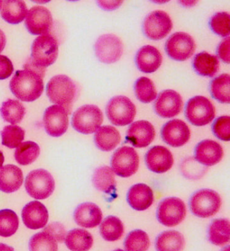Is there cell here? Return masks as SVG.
I'll use <instances>...</instances> for the list:
<instances>
[{
    "label": "cell",
    "mask_w": 230,
    "mask_h": 251,
    "mask_svg": "<svg viewBox=\"0 0 230 251\" xmlns=\"http://www.w3.org/2000/svg\"><path fill=\"white\" fill-rule=\"evenodd\" d=\"M65 244L71 251H88L92 247V235L85 229H74L66 235Z\"/></svg>",
    "instance_id": "cell-31"
},
{
    "label": "cell",
    "mask_w": 230,
    "mask_h": 251,
    "mask_svg": "<svg viewBox=\"0 0 230 251\" xmlns=\"http://www.w3.org/2000/svg\"><path fill=\"white\" fill-rule=\"evenodd\" d=\"M196 45L193 38L184 32H177L169 37L165 45V50L172 60L183 62L193 55Z\"/></svg>",
    "instance_id": "cell-11"
},
{
    "label": "cell",
    "mask_w": 230,
    "mask_h": 251,
    "mask_svg": "<svg viewBox=\"0 0 230 251\" xmlns=\"http://www.w3.org/2000/svg\"><path fill=\"white\" fill-rule=\"evenodd\" d=\"M103 121V113L97 105H84L74 113L71 124L77 132L89 134L97 131Z\"/></svg>",
    "instance_id": "cell-5"
},
{
    "label": "cell",
    "mask_w": 230,
    "mask_h": 251,
    "mask_svg": "<svg viewBox=\"0 0 230 251\" xmlns=\"http://www.w3.org/2000/svg\"><path fill=\"white\" fill-rule=\"evenodd\" d=\"M136 114V107L126 96L111 98L106 106V114L113 125L124 126L132 123Z\"/></svg>",
    "instance_id": "cell-8"
},
{
    "label": "cell",
    "mask_w": 230,
    "mask_h": 251,
    "mask_svg": "<svg viewBox=\"0 0 230 251\" xmlns=\"http://www.w3.org/2000/svg\"><path fill=\"white\" fill-rule=\"evenodd\" d=\"M222 199L217 192L211 189H201L190 197L189 206L192 214L201 218H207L218 212Z\"/></svg>",
    "instance_id": "cell-4"
},
{
    "label": "cell",
    "mask_w": 230,
    "mask_h": 251,
    "mask_svg": "<svg viewBox=\"0 0 230 251\" xmlns=\"http://www.w3.org/2000/svg\"><path fill=\"white\" fill-rule=\"evenodd\" d=\"M24 70L17 71L10 82V89L16 98L31 102L40 98L44 90L45 69L37 67L28 60Z\"/></svg>",
    "instance_id": "cell-1"
},
{
    "label": "cell",
    "mask_w": 230,
    "mask_h": 251,
    "mask_svg": "<svg viewBox=\"0 0 230 251\" xmlns=\"http://www.w3.org/2000/svg\"><path fill=\"white\" fill-rule=\"evenodd\" d=\"M1 117L3 119L12 125H17L22 121L24 118L26 109L24 105L18 100H9L3 102L0 108Z\"/></svg>",
    "instance_id": "cell-34"
},
{
    "label": "cell",
    "mask_w": 230,
    "mask_h": 251,
    "mask_svg": "<svg viewBox=\"0 0 230 251\" xmlns=\"http://www.w3.org/2000/svg\"><path fill=\"white\" fill-rule=\"evenodd\" d=\"M134 89L136 98L142 103H150L157 96L153 82L147 77L142 76L138 78L134 83Z\"/></svg>",
    "instance_id": "cell-37"
},
{
    "label": "cell",
    "mask_w": 230,
    "mask_h": 251,
    "mask_svg": "<svg viewBox=\"0 0 230 251\" xmlns=\"http://www.w3.org/2000/svg\"><path fill=\"white\" fill-rule=\"evenodd\" d=\"M2 1H0V9L1 8V5H2Z\"/></svg>",
    "instance_id": "cell-54"
},
{
    "label": "cell",
    "mask_w": 230,
    "mask_h": 251,
    "mask_svg": "<svg viewBox=\"0 0 230 251\" xmlns=\"http://www.w3.org/2000/svg\"><path fill=\"white\" fill-rule=\"evenodd\" d=\"M121 140L119 131L111 126H103L95 134L97 148L103 151H110L118 146Z\"/></svg>",
    "instance_id": "cell-28"
},
{
    "label": "cell",
    "mask_w": 230,
    "mask_h": 251,
    "mask_svg": "<svg viewBox=\"0 0 230 251\" xmlns=\"http://www.w3.org/2000/svg\"><path fill=\"white\" fill-rule=\"evenodd\" d=\"M125 227L119 218L116 216H108L100 226V234L104 240L114 242L120 240L123 236Z\"/></svg>",
    "instance_id": "cell-33"
},
{
    "label": "cell",
    "mask_w": 230,
    "mask_h": 251,
    "mask_svg": "<svg viewBox=\"0 0 230 251\" xmlns=\"http://www.w3.org/2000/svg\"><path fill=\"white\" fill-rule=\"evenodd\" d=\"M155 137L153 126L146 120H139L132 123L127 130L126 139L136 148L149 146Z\"/></svg>",
    "instance_id": "cell-18"
},
{
    "label": "cell",
    "mask_w": 230,
    "mask_h": 251,
    "mask_svg": "<svg viewBox=\"0 0 230 251\" xmlns=\"http://www.w3.org/2000/svg\"><path fill=\"white\" fill-rule=\"evenodd\" d=\"M161 134L166 144L173 148H179L189 141L190 130L184 121L175 119L163 125Z\"/></svg>",
    "instance_id": "cell-17"
},
{
    "label": "cell",
    "mask_w": 230,
    "mask_h": 251,
    "mask_svg": "<svg viewBox=\"0 0 230 251\" xmlns=\"http://www.w3.org/2000/svg\"><path fill=\"white\" fill-rule=\"evenodd\" d=\"M6 44V35L0 29V53L4 49Z\"/></svg>",
    "instance_id": "cell-49"
},
{
    "label": "cell",
    "mask_w": 230,
    "mask_h": 251,
    "mask_svg": "<svg viewBox=\"0 0 230 251\" xmlns=\"http://www.w3.org/2000/svg\"><path fill=\"white\" fill-rule=\"evenodd\" d=\"M95 55L101 62L114 64L118 62L123 53V44L120 38L113 34L100 36L94 46Z\"/></svg>",
    "instance_id": "cell-13"
},
{
    "label": "cell",
    "mask_w": 230,
    "mask_h": 251,
    "mask_svg": "<svg viewBox=\"0 0 230 251\" xmlns=\"http://www.w3.org/2000/svg\"><path fill=\"white\" fill-rule=\"evenodd\" d=\"M22 218L23 223L28 228L38 229L46 226L49 214L44 204L34 201L26 204L23 208Z\"/></svg>",
    "instance_id": "cell-21"
},
{
    "label": "cell",
    "mask_w": 230,
    "mask_h": 251,
    "mask_svg": "<svg viewBox=\"0 0 230 251\" xmlns=\"http://www.w3.org/2000/svg\"><path fill=\"white\" fill-rule=\"evenodd\" d=\"M103 214L100 207L92 202L80 204L74 213V219L78 226L86 228H93L100 225Z\"/></svg>",
    "instance_id": "cell-22"
},
{
    "label": "cell",
    "mask_w": 230,
    "mask_h": 251,
    "mask_svg": "<svg viewBox=\"0 0 230 251\" xmlns=\"http://www.w3.org/2000/svg\"><path fill=\"white\" fill-rule=\"evenodd\" d=\"M230 79L228 74H223L210 82L209 91L212 98L222 103H230Z\"/></svg>",
    "instance_id": "cell-35"
},
{
    "label": "cell",
    "mask_w": 230,
    "mask_h": 251,
    "mask_svg": "<svg viewBox=\"0 0 230 251\" xmlns=\"http://www.w3.org/2000/svg\"><path fill=\"white\" fill-rule=\"evenodd\" d=\"M150 247L148 234L141 229H135L129 233L125 240L127 251H147Z\"/></svg>",
    "instance_id": "cell-38"
},
{
    "label": "cell",
    "mask_w": 230,
    "mask_h": 251,
    "mask_svg": "<svg viewBox=\"0 0 230 251\" xmlns=\"http://www.w3.org/2000/svg\"><path fill=\"white\" fill-rule=\"evenodd\" d=\"M27 12V7L25 1L21 0L2 1L1 17L9 24L18 25L23 22Z\"/></svg>",
    "instance_id": "cell-26"
},
{
    "label": "cell",
    "mask_w": 230,
    "mask_h": 251,
    "mask_svg": "<svg viewBox=\"0 0 230 251\" xmlns=\"http://www.w3.org/2000/svg\"><path fill=\"white\" fill-rule=\"evenodd\" d=\"M173 27L172 19L166 12L156 10L145 17L143 23V31L147 38L161 40L170 33Z\"/></svg>",
    "instance_id": "cell-12"
},
{
    "label": "cell",
    "mask_w": 230,
    "mask_h": 251,
    "mask_svg": "<svg viewBox=\"0 0 230 251\" xmlns=\"http://www.w3.org/2000/svg\"><path fill=\"white\" fill-rule=\"evenodd\" d=\"M206 168L198 164L195 159L188 158L183 161L181 165V171L182 175L188 179H199L204 176Z\"/></svg>",
    "instance_id": "cell-43"
},
{
    "label": "cell",
    "mask_w": 230,
    "mask_h": 251,
    "mask_svg": "<svg viewBox=\"0 0 230 251\" xmlns=\"http://www.w3.org/2000/svg\"><path fill=\"white\" fill-rule=\"evenodd\" d=\"M23 182V174L19 167L8 164L0 169V191L14 193L21 188Z\"/></svg>",
    "instance_id": "cell-25"
},
{
    "label": "cell",
    "mask_w": 230,
    "mask_h": 251,
    "mask_svg": "<svg viewBox=\"0 0 230 251\" xmlns=\"http://www.w3.org/2000/svg\"><path fill=\"white\" fill-rule=\"evenodd\" d=\"M230 14L228 12H217L209 19L208 25L212 31L223 37L230 35Z\"/></svg>",
    "instance_id": "cell-42"
},
{
    "label": "cell",
    "mask_w": 230,
    "mask_h": 251,
    "mask_svg": "<svg viewBox=\"0 0 230 251\" xmlns=\"http://www.w3.org/2000/svg\"><path fill=\"white\" fill-rule=\"evenodd\" d=\"M210 243L224 246L230 241V222L227 219H216L210 224L208 231Z\"/></svg>",
    "instance_id": "cell-32"
},
{
    "label": "cell",
    "mask_w": 230,
    "mask_h": 251,
    "mask_svg": "<svg viewBox=\"0 0 230 251\" xmlns=\"http://www.w3.org/2000/svg\"><path fill=\"white\" fill-rule=\"evenodd\" d=\"M2 145L10 149L17 148L25 139L24 129L18 126L9 125L0 132Z\"/></svg>",
    "instance_id": "cell-41"
},
{
    "label": "cell",
    "mask_w": 230,
    "mask_h": 251,
    "mask_svg": "<svg viewBox=\"0 0 230 251\" xmlns=\"http://www.w3.org/2000/svg\"><path fill=\"white\" fill-rule=\"evenodd\" d=\"M123 3L122 1H99V6L102 9L105 10H116V9L119 8L121 6L122 3Z\"/></svg>",
    "instance_id": "cell-48"
},
{
    "label": "cell",
    "mask_w": 230,
    "mask_h": 251,
    "mask_svg": "<svg viewBox=\"0 0 230 251\" xmlns=\"http://www.w3.org/2000/svg\"><path fill=\"white\" fill-rule=\"evenodd\" d=\"M40 154V148L33 141L21 143L14 153L16 161L20 165L27 166L33 163Z\"/></svg>",
    "instance_id": "cell-36"
},
{
    "label": "cell",
    "mask_w": 230,
    "mask_h": 251,
    "mask_svg": "<svg viewBox=\"0 0 230 251\" xmlns=\"http://www.w3.org/2000/svg\"><path fill=\"white\" fill-rule=\"evenodd\" d=\"M14 71L12 61L5 55H0V80H5L11 76Z\"/></svg>",
    "instance_id": "cell-46"
},
{
    "label": "cell",
    "mask_w": 230,
    "mask_h": 251,
    "mask_svg": "<svg viewBox=\"0 0 230 251\" xmlns=\"http://www.w3.org/2000/svg\"><path fill=\"white\" fill-rule=\"evenodd\" d=\"M217 56L225 63H230V37L221 41L217 49Z\"/></svg>",
    "instance_id": "cell-47"
},
{
    "label": "cell",
    "mask_w": 230,
    "mask_h": 251,
    "mask_svg": "<svg viewBox=\"0 0 230 251\" xmlns=\"http://www.w3.org/2000/svg\"><path fill=\"white\" fill-rule=\"evenodd\" d=\"M114 174L122 177L134 175L139 167V157L134 149L124 146L117 150L111 159Z\"/></svg>",
    "instance_id": "cell-10"
},
{
    "label": "cell",
    "mask_w": 230,
    "mask_h": 251,
    "mask_svg": "<svg viewBox=\"0 0 230 251\" xmlns=\"http://www.w3.org/2000/svg\"><path fill=\"white\" fill-rule=\"evenodd\" d=\"M214 135L224 141L230 139V118L228 116H221L214 121L212 125Z\"/></svg>",
    "instance_id": "cell-44"
},
{
    "label": "cell",
    "mask_w": 230,
    "mask_h": 251,
    "mask_svg": "<svg viewBox=\"0 0 230 251\" xmlns=\"http://www.w3.org/2000/svg\"><path fill=\"white\" fill-rule=\"evenodd\" d=\"M145 163L150 171L163 174L172 168L174 157L168 149L163 146H154L147 151Z\"/></svg>",
    "instance_id": "cell-19"
},
{
    "label": "cell",
    "mask_w": 230,
    "mask_h": 251,
    "mask_svg": "<svg viewBox=\"0 0 230 251\" xmlns=\"http://www.w3.org/2000/svg\"><path fill=\"white\" fill-rule=\"evenodd\" d=\"M162 62V55L157 48L145 46L140 48L135 56L136 65L144 73H152L157 71Z\"/></svg>",
    "instance_id": "cell-23"
},
{
    "label": "cell",
    "mask_w": 230,
    "mask_h": 251,
    "mask_svg": "<svg viewBox=\"0 0 230 251\" xmlns=\"http://www.w3.org/2000/svg\"><path fill=\"white\" fill-rule=\"evenodd\" d=\"M192 66L196 73L200 76L213 77L218 73L219 62L215 55L203 51L194 57Z\"/></svg>",
    "instance_id": "cell-29"
},
{
    "label": "cell",
    "mask_w": 230,
    "mask_h": 251,
    "mask_svg": "<svg viewBox=\"0 0 230 251\" xmlns=\"http://www.w3.org/2000/svg\"><path fill=\"white\" fill-rule=\"evenodd\" d=\"M43 231L53 236L57 243H63L65 240L66 236L65 227L59 222L50 224L48 226L45 227Z\"/></svg>",
    "instance_id": "cell-45"
},
{
    "label": "cell",
    "mask_w": 230,
    "mask_h": 251,
    "mask_svg": "<svg viewBox=\"0 0 230 251\" xmlns=\"http://www.w3.org/2000/svg\"><path fill=\"white\" fill-rule=\"evenodd\" d=\"M0 251H14V250L11 247H9L5 244L0 243Z\"/></svg>",
    "instance_id": "cell-50"
},
{
    "label": "cell",
    "mask_w": 230,
    "mask_h": 251,
    "mask_svg": "<svg viewBox=\"0 0 230 251\" xmlns=\"http://www.w3.org/2000/svg\"><path fill=\"white\" fill-rule=\"evenodd\" d=\"M53 26V18L50 10L43 6H34L27 12L25 26L33 35H48Z\"/></svg>",
    "instance_id": "cell-14"
},
{
    "label": "cell",
    "mask_w": 230,
    "mask_h": 251,
    "mask_svg": "<svg viewBox=\"0 0 230 251\" xmlns=\"http://www.w3.org/2000/svg\"><path fill=\"white\" fill-rule=\"evenodd\" d=\"M93 185L98 191L114 196L116 191L114 172L108 166H102L95 170L93 176Z\"/></svg>",
    "instance_id": "cell-27"
},
{
    "label": "cell",
    "mask_w": 230,
    "mask_h": 251,
    "mask_svg": "<svg viewBox=\"0 0 230 251\" xmlns=\"http://www.w3.org/2000/svg\"><path fill=\"white\" fill-rule=\"evenodd\" d=\"M58 48V42L53 36H39L32 44L29 61L37 67L46 69L56 61Z\"/></svg>",
    "instance_id": "cell-3"
},
{
    "label": "cell",
    "mask_w": 230,
    "mask_h": 251,
    "mask_svg": "<svg viewBox=\"0 0 230 251\" xmlns=\"http://www.w3.org/2000/svg\"><path fill=\"white\" fill-rule=\"evenodd\" d=\"M25 185L30 197L35 200H46L54 191L55 180L47 170H35L28 174Z\"/></svg>",
    "instance_id": "cell-7"
},
{
    "label": "cell",
    "mask_w": 230,
    "mask_h": 251,
    "mask_svg": "<svg viewBox=\"0 0 230 251\" xmlns=\"http://www.w3.org/2000/svg\"><path fill=\"white\" fill-rule=\"evenodd\" d=\"M153 200V192L147 184H134L128 192L127 201L134 210H146L152 206Z\"/></svg>",
    "instance_id": "cell-24"
},
{
    "label": "cell",
    "mask_w": 230,
    "mask_h": 251,
    "mask_svg": "<svg viewBox=\"0 0 230 251\" xmlns=\"http://www.w3.org/2000/svg\"><path fill=\"white\" fill-rule=\"evenodd\" d=\"M224 156L222 147L216 141L204 140L198 143L195 150V159L197 162L206 166L218 164Z\"/></svg>",
    "instance_id": "cell-20"
},
{
    "label": "cell",
    "mask_w": 230,
    "mask_h": 251,
    "mask_svg": "<svg viewBox=\"0 0 230 251\" xmlns=\"http://www.w3.org/2000/svg\"><path fill=\"white\" fill-rule=\"evenodd\" d=\"M114 251H125L122 250V249H116V250H115Z\"/></svg>",
    "instance_id": "cell-53"
},
{
    "label": "cell",
    "mask_w": 230,
    "mask_h": 251,
    "mask_svg": "<svg viewBox=\"0 0 230 251\" xmlns=\"http://www.w3.org/2000/svg\"><path fill=\"white\" fill-rule=\"evenodd\" d=\"M3 162H4V156L2 152L0 151V168H2Z\"/></svg>",
    "instance_id": "cell-51"
},
{
    "label": "cell",
    "mask_w": 230,
    "mask_h": 251,
    "mask_svg": "<svg viewBox=\"0 0 230 251\" xmlns=\"http://www.w3.org/2000/svg\"><path fill=\"white\" fill-rule=\"evenodd\" d=\"M184 247V237L178 231H165L156 238L155 248L157 251H181Z\"/></svg>",
    "instance_id": "cell-30"
},
{
    "label": "cell",
    "mask_w": 230,
    "mask_h": 251,
    "mask_svg": "<svg viewBox=\"0 0 230 251\" xmlns=\"http://www.w3.org/2000/svg\"><path fill=\"white\" fill-rule=\"evenodd\" d=\"M183 101L179 93L171 89L161 91L154 103V110L160 117L173 118L180 113Z\"/></svg>",
    "instance_id": "cell-16"
},
{
    "label": "cell",
    "mask_w": 230,
    "mask_h": 251,
    "mask_svg": "<svg viewBox=\"0 0 230 251\" xmlns=\"http://www.w3.org/2000/svg\"><path fill=\"white\" fill-rule=\"evenodd\" d=\"M30 251H57L56 240L48 233H37L32 236L28 243Z\"/></svg>",
    "instance_id": "cell-40"
},
{
    "label": "cell",
    "mask_w": 230,
    "mask_h": 251,
    "mask_svg": "<svg viewBox=\"0 0 230 251\" xmlns=\"http://www.w3.org/2000/svg\"><path fill=\"white\" fill-rule=\"evenodd\" d=\"M46 94L51 103L64 107L70 114L78 94V88L70 77L57 75L48 82Z\"/></svg>",
    "instance_id": "cell-2"
},
{
    "label": "cell",
    "mask_w": 230,
    "mask_h": 251,
    "mask_svg": "<svg viewBox=\"0 0 230 251\" xmlns=\"http://www.w3.org/2000/svg\"><path fill=\"white\" fill-rule=\"evenodd\" d=\"M221 251H230V246L225 247V248L223 249Z\"/></svg>",
    "instance_id": "cell-52"
},
{
    "label": "cell",
    "mask_w": 230,
    "mask_h": 251,
    "mask_svg": "<svg viewBox=\"0 0 230 251\" xmlns=\"http://www.w3.org/2000/svg\"><path fill=\"white\" fill-rule=\"evenodd\" d=\"M185 116L192 125L203 126L211 123L215 118V107L205 97H193L186 104Z\"/></svg>",
    "instance_id": "cell-6"
},
{
    "label": "cell",
    "mask_w": 230,
    "mask_h": 251,
    "mask_svg": "<svg viewBox=\"0 0 230 251\" xmlns=\"http://www.w3.org/2000/svg\"><path fill=\"white\" fill-rule=\"evenodd\" d=\"M186 215L184 202L176 197L164 199L158 206L157 220L165 226H176L184 220Z\"/></svg>",
    "instance_id": "cell-9"
},
{
    "label": "cell",
    "mask_w": 230,
    "mask_h": 251,
    "mask_svg": "<svg viewBox=\"0 0 230 251\" xmlns=\"http://www.w3.org/2000/svg\"><path fill=\"white\" fill-rule=\"evenodd\" d=\"M64 107L51 105L45 111L44 124L47 133L53 137H60L67 131L69 120Z\"/></svg>",
    "instance_id": "cell-15"
},
{
    "label": "cell",
    "mask_w": 230,
    "mask_h": 251,
    "mask_svg": "<svg viewBox=\"0 0 230 251\" xmlns=\"http://www.w3.org/2000/svg\"><path fill=\"white\" fill-rule=\"evenodd\" d=\"M19 219L17 213L10 209L0 211V236L10 237L17 232Z\"/></svg>",
    "instance_id": "cell-39"
}]
</instances>
